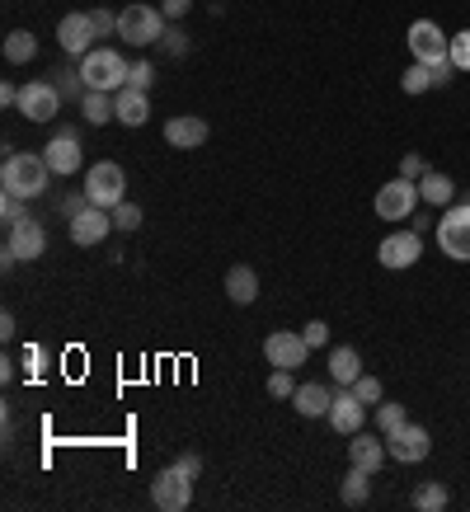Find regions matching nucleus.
Segmentation results:
<instances>
[{
    "label": "nucleus",
    "instance_id": "11",
    "mask_svg": "<svg viewBox=\"0 0 470 512\" xmlns=\"http://www.w3.org/2000/svg\"><path fill=\"white\" fill-rule=\"evenodd\" d=\"M386 451H391V461H400V466H419V461H428V451H433V433L423 423H405L400 433L386 437Z\"/></svg>",
    "mask_w": 470,
    "mask_h": 512
},
{
    "label": "nucleus",
    "instance_id": "10",
    "mask_svg": "<svg viewBox=\"0 0 470 512\" xmlns=\"http://www.w3.org/2000/svg\"><path fill=\"white\" fill-rule=\"evenodd\" d=\"M29 123H52L57 113H62V90L52 85V80H29L24 90H19V104H15Z\"/></svg>",
    "mask_w": 470,
    "mask_h": 512
},
{
    "label": "nucleus",
    "instance_id": "13",
    "mask_svg": "<svg viewBox=\"0 0 470 512\" xmlns=\"http://www.w3.org/2000/svg\"><path fill=\"white\" fill-rule=\"evenodd\" d=\"M94 19L90 10H71V15H62V24H57V43H62L66 57H90L94 52Z\"/></svg>",
    "mask_w": 470,
    "mask_h": 512
},
{
    "label": "nucleus",
    "instance_id": "22",
    "mask_svg": "<svg viewBox=\"0 0 470 512\" xmlns=\"http://www.w3.org/2000/svg\"><path fill=\"white\" fill-rule=\"evenodd\" d=\"M226 296H231V306H254L259 301V273L250 264H235L226 273Z\"/></svg>",
    "mask_w": 470,
    "mask_h": 512
},
{
    "label": "nucleus",
    "instance_id": "32",
    "mask_svg": "<svg viewBox=\"0 0 470 512\" xmlns=\"http://www.w3.org/2000/svg\"><path fill=\"white\" fill-rule=\"evenodd\" d=\"M141 226V207L137 202H118V207H113V231H137Z\"/></svg>",
    "mask_w": 470,
    "mask_h": 512
},
{
    "label": "nucleus",
    "instance_id": "31",
    "mask_svg": "<svg viewBox=\"0 0 470 512\" xmlns=\"http://www.w3.org/2000/svg\"><path fill=\"white\" fill-rule=\"evenodd\" d=\"M348 390H353V395H358V400L367 404V409H376V404L386 400V390H381V381H376V376H367V372H362V376H358V381H353V386H348Z\"/></svg>",
    "mask_w": 470,
    "mask_h": 512
},
{
    "label": "nucleus",
    "instance_id": "9",
    "mask_svg": "<svg viewBox=\"0 0 470 512\" xmlns=\"http://www.w3.org/2000/svg\"><path fill=\"white\" fill-rule=\"evenodd\" d=\"M151 503H156L160 512H184L188 503H193V475H184L179 466H165L151 480Z\"/></svg>",
    "mask_w": 470,
    "mask_h": 512
},
{
    "label": "nucleus",
    "instance_id": "27",
    "mask_svg": "<svg viewBox=\"0 0 470 512\" xmlns=\"http://www.w3.org/2000/svg\"><path fill=\"white\" fill-rule=\"evenodd\" d=\"M447 503H452V494H447V484H438V480H428L414 489V508L419 512H442Z\"/></svg>",
    "mask_w": 470,
    "mask_h": 512
},
{
    "label": "nucleus",
    "instance_id": "18",
    "mask_svg": "<svg viewBox=\"0 0 470 512\" xmlns=\"http://www.w3.org/2000/svg\"><path fill=\"white\" fill-rule=\"evenodd\" d=\"M43 160H47V170L52 174H76L80 165H85V156H80V137L76 132H57V137L47 141Z\"/></svg>",
    "mask_w": 470,
    "mask_h": 512
},
{
    "label": "nucleus",
    "instance_id": "17",
    "mask_svg": "<svg viewBox=\"0 0 470 512\" xmlns=\"http://www.w3.org/2000/svg\"><path fill=\"white\" fill-rule=\"evenodd\" d=\"M207 137H212V127L198 113H174L170 123H165V141H170L174 151H198Z\"/></svg>",
    "mask_w": 470,
    "mask_h": 512
},
{
    "label": "nucleus",
    "instance_id": "12",
    "mask_svg": "<svg viewBox=\"0 0 470 512\" xmlns=\"http://www.w3.org/2000/svg\"><path fill=\"white\" fill-rule=\"evenodd\" d=\"M264 357H268V367L297 372V367H306V357H311V343L301 339V334H292V329H273L264 339Z\"/></svg>",
    "mask_w": 470,
    "mask_h": 512
},
{
    "label": "nucleus",
    "instance_id": "28",
    "mask_svg": "<svg viewBox=\"0 0 470 512\" xmlns=\"http://www.w3.org/2000/svg\"><path fill=\"white\" fill-rule=\"evenodd\" d=\"M80 109H85V123H94V127H104L113 118V94H104V90H90L85 99H80Z\"/></svg>",
    "mask_w": 470,
    "mask_h": 512
},
{
    "label": "nucleus",
    "instance_id": "16",
    "mask_svg": "<svg viewBox=\"0 0 470 512\" xmlns=\"http://www.w3.org/2000/svg\"><path fill=\"white\" fill-rule=\"evenodd\" d=\"M329 428H334V433H344V437H353V433L367 428V404H362L348 386L334 395V404H329Z\"/></svg>",
    "mask_w": 470,
    "mask_h": 512
},
{
    "label": "nucleus",
    "instance_id": "3",
    "mask_svg": "<svg viewBox=\"0 0 470 512\" xmlns=\"http://www.w3.org/2000/svg\"><path fill=\"white\" fill-rule=\"evenodd\" d=\"M118 38L132 47H156L165 38V15H160V5H127L118 10Z\"/></svg>",
    "mask_w": 470,
    "mask_h": 512
},
{
    "label": "nucleus",
    "instance_id": "19",
    "mask_svg": "<svg viewBox=\"0 0 470 512\" xmlns=\"http://www.w3.org/2000/svg\"><path fill=\"white\" fill-rule=\"evenodd\" d=\"M391 461V451H386V442L381 437H372V433H353L348 437V466H358V470H381Z\"/></svg>",
    "mask_w": 470,
    "mask_h": 512
},
{
    "label": "nucleus",
    "instance_id": "38",
    "mask_svg": "<svg viewBox=\"0 0 470 512\" xmlns=\"http://www.w3.org/2000/svg\"><path fill=\"white\" fill-rule=\"evenodd\" d=\"M90 19H94V33H99V38L118 33V15H113V10H90Z\"/></svg>",
    "mask_w": 470,
    "mask_h": 512
},
{
    "label": "nucleus",
    "instance_id": "5",
    "mask_svg": "<svg viewBox=\"0 0 470 512\" xmlns=\"http://www.w3.org/2000/svg\"><path fill=\"white\" fill-rule=\"evenodd\" d=\"M43 249H47V231L33 217H24V221H15V226H10V235H5L0 264H5V268L33 264V259H43Z\"/></svg>",
    "mask_w": 470,
    "mask_h": 512
},
{
    "label": "nucleus",
    "instance_id": "14",
    "mask_svg": "<svg viewBox=\"0 0 470 512\" xmlns=\"http://www.w3.org/2000/svg\"><path fill=\"white\" fill-rule=\"evenodd\" d=\"M423 254V235L409 226V231H391L386 240H381V249H376V259H381V268H414Z\"/></svg>",
    "mask_w": 470,
    "mask_h": 512
},
{
    "label": "nucleus",
    "instance_id": "43",
    "mask_svg": "<svg viewBox=\"0 0 470 512\" xmlns=\"http://www.w3.org/2000/svg\"><path fill=\"white\" fill-rule=\"evenodd\" d=\"M0 104H5V109H15V104H19V90H15V85H10V80L0 85Z\"/></svg>",
    "mask_w": 470,
    "mask_h": 512
},
{
    "label": "nucleus",
    "instance_id": "44",
    "mask_svg": "<svg viewBox=\"0 0 470 512\" xmlns=\"http://www.w3.org/2000/svg\"><path fill=\"white\" fill-rule=\"evenodd\" d=\"M0 339H15V315H10V311L0 315Z\"/></svg>",
    "mask_w": 470,
    "mask_h": 512
},
{
    "label": "nucleus",
    "instance_id": "42",
    "mask_svg": "<svg viewBox=\"0 0 470 512\" xmlns=\"http://www.w3.org/2000/svg\"><path fill=\"white\" fill-rule=\"evenodd\" d=\"M188 5H193V0H160V15H165V19H184Z\"/></svg>",
    "mask_w": 470,
    "mask_h": 512
},
{
    "label": "nucleus",
    "instance_id": "29",
    "mask_svg": "<svg viewBox=\"0 0 470 512\" xmlns=\"http://www.w3.org/2000/svg\"><path fill=\"white\" fill-rule=\"evenodd\" d=\"M400 85H405V94H428L433 85H438V76H433V66L409 62V66H405V76H400Z\"/></svg>",
    "mask_w": 470,
    "mask_h": 512
},
{
    "label": "nucleus",
    "instance_id": "20",
    "mask_svg": "<svg viewBox=\"0 0 470 512\" xmlns=\"http://www.w3.org/2000/svg\"><path fill=\"white\" fill-rule=\"evenodd\" d=\"M146 118H151V99H146V90H132V85H123V90L113 94V123L146 127Z\"/></svg>",
    "mask_w": 470,
    "mask_h": 512
},
{
    "label": "nucleus",
    "instance_id": "26",
    "mask_svg": "<svg viewBox=\"0 0 470 512\" xmlns=\"http://www.w3.org/2000/svg\"><path fill=\"white\" fill-rule=\"evenodd\" d=\"M38 57V38H33L29 29H15V33H5V62L10 66H24Z\"/></svg>",
    "mask_w": 470,
    "mask_h": 512
},
{
    "label": "nucleus",
    "instance_id": "6",
    "mask_svg": "<svg viewBox=\"0 0 470 512\" xmlns=\"http://www.w3.org/2000/svg\"><path fill=\"white\" fill-rule=\"evenodd\" d=\"M405 43H409V52H414V62H423V66H447L452 62V38H447L433 19H414L409 33H405Z\"/></svg>",
    "mask_w": 470,
    "mask_h": 512
},
{
    "label": "nucleus",
    "instance_id": "2",
    "mask_svg": "<svg viewBox=\"0 0 470 512\" xmlns=\"http://www.w3.org/2000/svg\"><path fill=\"white\" fill-rule=\"evenodd\" d=\"M127 71H132V62H127L118 47H94L90 57H80V76H85L90 90L118 94L127 85Z\"/></svg>",
    "mask_w": 470,
    "mask_h": 512
},
{
    "label": "nucleus",
    "instance_id": "1",
    "mask_svg": "<svg viewBox=\"0 0 470 512\" xmlns=\"http://www.w3.org/2000/svg\"><path fill=\"white\" fill-rule=\"evenodd\" d=\"M47 160L33 156V151H15V156H5L0 165V188L5 193H19V198H43L47 193Z\"/></svg>",
    "mask_w": 470,
    "mask_h": 512
},
{
    "label": "nucleus",
    "instance_id": "8",
    "mask_svg": "<svg viewBox=\"0 0 470 512\" xmlns=\"http://www.w3.org/2000/svg\"><path fill=\"white\" fill-rule=\"evenodd\" d=\"M438 245H442V254H447V259L470 264V202H452V207L442 212Z\"/></svg>",
    "mask_w": 470,
    "mask_h": 512
},
{
    "label": "nucleus",
    "instance_id": "45",
    "mask_svg": "<svg viewBox=\"0 0 470 512\" xmlns=\"http://www.w3.org/2000/svg\"><path fill=\"white\" fill-rule=\"evenodd\" d=\"M466 202H470V193H466Z\"/></svg>",
    "mask_w": 470,
    "mask_h": 512
},
{
    "label": "nucleus",
    "instance_id": "36",
    "mask_svg": "<svg viewBox=\"0 0 470 512\" xmlns=\"http://www.w3.org/2000/svg\"><path fill=\"white\" fill-rule=\"evenodd\" d=\"M151 80H156V66L132 62V71H127V85H132V90H151Z\"/></svg>",
    "mask_w": 470,
    "mask_h": 512
},
{
    "label": "nucleus",
    "instance_id": "4",
    "mask_svg": "<svg viewBox=\"0 0 470 512\" xmlns=\"http://www.w3.org/2000/svg\"><path fill=\"white\" fill-rule=\"evenodd\" d=\"M85 198L94 202V207H118V202L127 198V174L118 160H99V165H90L85 170Z\"/></svg>",
    "mask_w": 470,
    "mask_h": 512
},
{
    "label": "nucleus",
    "instance_id": "25",
    "mask_svg": "<svg viewBox=\"0 0 470 512\" xmlns=\"http://www.w3.org/2000/svg\"><path fill=\"white\" fill-rule=\"evenodd\" d=\"M339 498H344L348 508H362L367 498H372V470H348L344 475V484H339Z\"/></svg>",
    "mask_w": 470,
    "mask_h": 512
},
{
    "label": "nucleus",
    "instance_id": "33",
    "mask_svg": "<svg viewBox=\"0 0 470 512\" xmlns=\"http://www.w3.org/2000/svg\"><path fill=\"white\" fill-rule=\"evenodd\" d=\"M268 395H273V400H292V395H297V386H292V372H287V367H273V376H268Z\"/></svg>",
    "mask_w": 470,
    "mask_h": 512
},
{
    "label": "nucleus",
    "instance_id": "41",
    "mask_svg": "<svg viewBox=\"0 0 470 512\" xmlns=\"http://www.w3.org/2000/svg\"><path fill=\"white\" fill-rule=\"evenodd\" d=\"M174 466L184 470V475H193V480H198V475H203V456H198V451H184V456H179Z\"/></svg>",
    "mask_w": 470,
    "mask_h": 512
},
{
    "label": "nucleus",
    "instance_id": "35",
    "mask_svg": "<svg viewBox=\"0 0 470 512\" xmlns=\"http://www.w3.org/2000/svg\"><path fill=\"white\" fill-rule=\"evenodd\" d=\"M24 202H29V198H19V193H5V198H0V221H5V226L24 221Z\"/></svg>",
    "mask_w": 470,
    "mask_h": 512
},
{
    "label": "nucleus",
    "instance_id": "7",
    "mask_svg": "<svg viewBox=\"0 0 470 512\" xmlns=\"http://www.w3.org/2000/svg\"><path fill=\"white\" fill-rule=\"evenodd\" d=\"M419 184H414V179H405V174H400V179H391V184H381L376 188V202H372V212L381 221H409L414 217V207H419Z\"/></svg>",
    "mask_w": 470,
    "mask_h": 512
},
{
    "label": "nucleus",
    "instance_id": "21",
    "mask_svg": "<svg viewBox=\"0 0 470 512\" xmlns=\"http://www.w3.org/2000/svg\"><path fill=\"white\" fill-rule=\"evenodd\" d=\"M292 404H297L301 419H329V404H334V395H329L325 381H301L297 395H292Z\"/></svg>",
    "mask_w": 470,
    "mask_h": 512
},
{
    "label": "nucleus",
    "instance_id": "37",
    "mask_svg": "<svg viewBox=\"0 0 470 512\" xmlns=\"http://www.w3.org/2000/svg\"><path fill=\"white\" fill-rule=\"evenodd\" d=\"M400 174H405V179H414V184H419L423 174H428V160H423L419 151H409V156L400 160Z\"/></svg>",
    "mask_w": 470,
    "mask_h": 512
},
{
    "label": "nucleus",
    "instance_id": "34",
    "mask_svg": "<svg viewBox=\"0 0 470 512\" xmlns=\"http://www.w3.org/2000/svg\"><path fill=\"white\" fill-rule=\"evenodd\" d=\"M452 66L456 71H470V29L452 33Z\"/></svg>",
    "mask_w": 470,
    "mask_h": 512
},
{
    "label": "nucleus",
    "instance_id": "24",
    "mask_svg": "<svg viewBox=\"0 0 470 512\" xmlns=\"http://www.w3.org/2000/svg\"><path fill=\"white\" fill-rule=\"evenodd\" d=\"M419 198L428 202V207H452V202H456V184L447 179V174L428 170V174L419 179Z\"/></svg>",
    "mask_w": 470,
    "mask_h": 512
},
{
    "label": "nucleus",
    "instance_id": "30",
    "mask_svg": "<svg viewBox=\"0 0 470 512\" xmlns=\"http://www.w3.org/2000/svg\"><path fill=\"white\" fill-rule=\"evenodd\" d=\"M405 404H391V400H381L376 404V428H381V433L391 437V433H400V428H405Z\"/></svg>",
    "mask_w": 470,
    "mask_h": 512
},
{
    "label": "nucleus",
    "instance_id": "23",
    "mask_svg": "<svg viewBox=\"0 0 470 512\" xmlns=\"http://www.w3.org/2000/svg\"><path fill=\"white\" fill-rule=\"evenodd\" d=\"M358 376H362V357H358V348L339 343V348L329 353V381H334V386H353Z\"/></svg>",
    "mask_w": 470,
    "mask_h": 512
},
{
    "label": "nucleus",
    "instance_id": "40",
    "mask_svg": "<svg viewBox=\"0 0 470 512\" xmlns=\"http://www.w3.org/2000/svg\"><path fill=\"white\" fill-rule=\"evenodd\" d=\"M156 47H165L170 57H179V52H184V47H188V38H184V33H179V29H165V38H160Z\"/></svg>",
    "mask_w": 470,
    "mask_h": 512
},
{
    "label": "nucleus",
    "instance_id": "39",
    "mask_svg": "<svg viewBox=\"0 0 470 512\" xmlns=\"http://www.w3.org/2000/svg\"><path fill=\"white\" fill-rule=\"evenodd\" d=\"M301 339L311 343V348H325V343H329V325H325V320H311V325L301 329Z\"/></svg>",
    "mask_w": 470,
    "mask_h": 512
},
{
    "label": "nucleus",
    "instance_id": "15",
    "mask_svg": "<svg viewBox=\"0 0 470 512\" xmlns=\"http://www.w3.org/2000/svg\"><path fill=\"white\" fill-rule=\"evenodd\" d=\"M109 231H113V212H109V207H94V202L85 207V212H76V217L66 221V235H71L80 249L99 245V240H104Z\"/></svg>",
    "mask_w": 470,
    "mask_h": 512
}]
</instances>
